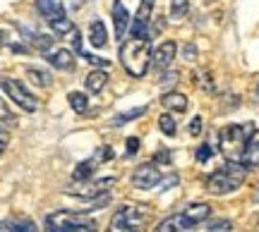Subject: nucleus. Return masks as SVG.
I'll return each mask as SVG.
<instances>
[{"mask_svg": "<svg viewBox=\"0 0 259 232\" xmlns=\"http://www.w3.org/2000/svg\"><path fill=\"white\" fill-rule=\"evenodd\" d=\"M247 170L250 167L240 163V160H228L223 167H219L216 172L209 175L206 180V189H209V194H231L235 189H240V185L245 182V177H247Z\"/></svg>", "mask_w": 259, "mask_h": 232, "instance_id": "nucleus-1", "label": "nucleus"}, {"mask_svg": "<svg viewBox=\"0 0 259 232\" xmlns=\"http://www.w3.org/2000/svg\"><path fill=\"white\" fill-rule=\"evenodd\" d=\"M151 46H149V38H130L127 43H122L120 46V63L122 67L127 70L130 77H139L147 75L149 65H151Z\"/></svg>", "mask_w": 259, "mask_h": 232, "instance_id": "nucleus-2", "label": "nucleus"}, {"mask_svg": "<svg viewBox=\"0 0 259 232\" xmlns=\"http://www.w3.org/2000/svg\"><path fill=\"white\" fill-rule=\"evenodd\" d=\"M209 215H211V206L209 204H192V206H187L185 211H180V213L170 215V218H166V220H161L154 232L192 230V227H197V225H202L204 220H209Z\"/></svg>", "mask_w": 259, "mask_h": 232, "instance_id": "nucleus-3", "label": "nucleus"}, {"mask_svg": "<svg viewBox=\"0 0 259 232\" xmlns=\"http://www.w3.org/2000/svg\"><path fill=\"white\" fill-rule=\"evenodd\" d=\"M252 125H228L219 132V146H221V153L228 160H240L242 163V151H245V144L252 137Z\"/></svg>", "mask_w": 259, "mask_h": 232, "instance_id": "nucleus-4", "label": "nucleus"}, {"mask_svg": "<svg viewBox=\"0 0 259 232\" xmlns=\"http://www.w3.org/2000/svg\"><path fill=\"white\" fill-rule=\"evenodd\" d=\"M48 232H96V223L77 211H56L46 218Z\"/></svg>", "mask_w": 259, "mask_h": 232, "instance_id": "nucleus-5", "label": "nucleus"}, {"mask_svg": "<svg viewBox=\"0 0 259 232\" xmlns=\"http://www.w3.org/2000/svg\"><path fill=\"white\" fill-rule=\"evenodd\" d=\"M144 220H147V208L144 206L125 204L113 213V220L106 232H139Z\"/></svg>", "mask_w": 259, "mask_h": 232, "instance_id": "nucleus-6", "label": "nucleus"}, {"mask_svg": "<svg viewBox=\"0 0 259 232\" xmlns=\"http://www.w3.org/2000/svg\"><path fill=\"white\" fill-rule=\"evenodd\" d=\"M0 89L8 93L10 101L17 103L24 112H36L38 110V98L34 96V93H29V89L19 82V79H10V77H5V79H0Z\"/></svg>", "mask_w": 259, "mask_h": 232, "instance_id": "nucleus-7", "label": "nucleus"}, {"mask_svg": "<svg viewBox=\"0 0 259 232\" xmlns=\"http://www.w3.org/2000/svg\"><path fill=\"white\" fill-rule=\"evenodd\" d=\"M161 182V170L156 163H142V165L132 172V187L135 189H151Z\"/></svg>", "mask_w": 259, "mask_h": 232, "instance_id": "nucleus-8", "label": "nucleus"}, {"mask_svg": "<svg viewBox=\"0 0 259 232\" xmlns=\"http://www.w3.org/2000/svg\"><path fill=\"white\" fill-rule=\"evenodd\" d=\"M115 182H118V177H101V180H94L92 185L87 182V187H84V189H67V194L79 196V199H84V201H89V199H96V196L106 194V192H108Z\"/></svg>", "mask_w": 259, "mask_h": 232, "instance_id": "nucleus-9", "label": "nucleus"}, {"mask_svg": "<svg viewBox=\"0 0 259 232\" xmlns=\"http://www.w3.org/2000/svg\"><path fill=\"white\" fill-rule=\"evenodd\" d=\"M36 8H38V12L44 15V19H46L48 24L60 22V19L67 17L63 0H36Z\"/></svg>", "mask_w": 259, "mask_h": 232, "instance_id": "nucleus-10", "label": "nucleus"}, {"mask_svg": "<svg viewBox=\"0 0 259 232\" xmlns=\"http://www.w3.org/2000/svg\"><path fill=\"white\" fill-rule=\"evenodd\" d=\"M130 24H132V19H130L127 8L122 5L120 0H115V3H113V27H115V38H118V41L125 38Z\"/></svg>", "mask_w": 259, "mask_h": 232, "instance_id": "nucleus-11", "label": "nucleus"}, {"mask_svg": "<svg viewBox=\"0 0 259 232\" xmlns=\"http://www.w3.org/2000/svg\"><path fill=\"white\" fill-rule=\"evenodd\" d=\"M44 57L56 70H72L74 67V55H72V50H67V48H56V50L51 48V50L44 53Z\"/></svg>", "mask_w": 259, "mask_h": 232, "instance_id": "nucleus-12", "label": "nucleus"}, {"mask_svg": "<svg viewBox=\"0 0 259 232\" xmlns=\"http://www.w3.org/2000/svg\"><path fill=\"white\" fill-rule=\"evenodd\" d=\"M176 60V43L173 41H163L161 46L151 53V63L158 67V70H166L170 67V63Z\"/></svg>", "mask_w": 259, "mask_h": 232, "instance_id": "nucleus-13", "label": "nucleus"}, {"mask_svg": "<svg viewBox=\"0 0 259 232\" xmlns=\"http://www.w3.org/2000/svg\"><path fill=\"white\" fill-rule=\"evenodd\" d=\"M242 163L247 167H259V130L252 132V137L245 144V151H242Z\"/></svg>", "mask_w": 259, "mask_h": 232, "instance_id": "nucleus-14", "label": "nucleus"}, {"mask_svg": "<svg viewBox=\"0 0 259 232\" xmlns=\"http://www.w3.org/2000/svg\"><path fill=\"white\" fill-rule=\"evenodd\" d=\"M161 103L166 105L170 112H185L187 110V96L180 91H168L161 96Z\"/></svg>", "mask_w": 259, "mask_h": 232, "instance_id": "nucleus-15", "label": "nucleus"}, {"mask_svg": "<svg viewBox=\"0 0 259 232\" xmlns=\"http://www.w3.org/2000/svg\"><path fill=\"white\" fill-rule=\"evenodd\" d=\"M89 43L94 48H103L108 43V31H106V24H103L101 19H94L92 24H89Z\"/></svg>", "mask_w": 259, "mask_h": 232, "instance_id": "nucleus-16", "label": "nucleus"}, {"mask_svg": "<svg viewBox=\"0 0 259 232\" xmlns=\"http://www.w3.org/2000/svg\"><path fill=\"white\" fill-rule=\"evenodd\" d=\"M106 82H108V72H103V70H94V72H89L87 79H84L87 91L89 93H101V89L106 86Z\"/></svg>", "mask_w": 259, "mask_h": 232, "instance_id": "nucleus-17", "label": "nucleus"}, {"mask_svg": "<svg viewBox=\"0 0 259 232\" xmlns=\"http://www.w3.org/2000/svg\"><path fill=\"white\" fill-rule=\"evenodd\" d=\"M27 79L34 84V86H38V89H46V86H51V84H53L51 72L41 70V67H27Z\"/></svg>", "mask_w": 259, "mask_h": 232, "instance_id": "nucleus-18", "label": "nucleus"}, {"mask_svg": "<svg viewBox=\"0 0 259 232\" xmlns=\"http://www.w3.org/2000/svg\"><path fill=\"white\" fill-rule=\"evenodd\" d=\"M67 103L72 105V110L77 115H87V110H89V96L82 91H70L67 93Z\"/></svg>", "mask_w": 259, "mask_h": 232, "instance_id": "nucleus-19", "label": "nucleus"}, {"mask_svg": "<svg viewBox=\"0 0 259 232\" xmlns=\"http://www.w3.org/2000/svg\"><path fill=\"white\" fill-rule=\"evenodd\" d=\"M99 165V163H96V160H84V163H79V165L74 167V172H72V180L74 182H87V180H89V177L94 175V167Z\"/></svg>", "mask_w": 259, "mask_h": 232, "instance_id": "nucleus-20", "label": "nucleus"}, {"mask_svg": "<svg viewBox=\"0 0 259 232\" xmlns=\"http://www.w3.org/2000/svg\"><path fill=\"white\" fill-rule=\"evenodd\" d=\"M147 112V105H139V108H132V110L122 112V115H118V118H113V125H122V122H132L137 120V118H142Z\"/></svg>", "mask_w": 259, "mask_h": 232, "instance_id": "nucleus-21", "label": "nucleus"}, {"mask_svg": "<svg viewBox=\"0 0 259 232\" xmlns=\"http://www.w3.org/2000/svg\"><path fill=\"white\" fill-rule=\"evenodd\" d=\"M194 82H197V86L199 89H204L206 93H213L216 91V86H213V79L209 72H194Z\"/></svg>", "mask_w": 259, "mask_h": 232, "instance_id": "nucleus-22", "label": "nucleus"}, {"mask_svg": "<svg viewBox=\"0 0 259 232\" xmlns=\"http://www.w3.org/2000/svg\"><path fill=\"white\" fill-rule=\"evenodd\" d=\"M158 127H161V132H163L166 137H176V120H173L168 112H163V115L158 118Z\"/></svg>", "mask_w": 259, "mask_h": 232, "instance_id": "nucleus-23", "label": "nucleus"}, {"mask_svg": "<svg viewBox=\"0 0 259 232\" xmlns=\"http://www.w3.org/2000/svg\"><path fill=\"white\" fill-rule=\"evenodd\" d=\"M187 10H190V0H170V17H185Z\"/></svg>", "mask_w": 259, "mask_h": 232, "instance_id": "nucleus-24", "label": "nucleus"}, {"mask_svg": "<svg viewBox=\"0 0 259 232\" xmlns=\"http://www.w3.org/2000/svg\"><path fill=\"white\" fill-rule=\"evenodd\" d=\"M0 125H10V127H12V125H17V118L10 112V108L5 105L3 98H0Z\"/></svg>", "mask_w": 259, "mask_h": 232, "instance_id": "nucleus-25", "label": "nucleus"}, {"mask_svg": "<svg viewBox=\"0 0 259 232\" xmlns=\"http://www.w3.org/2000/svg\"><path fill=\"white\" fill-rule=\"evenodd\" d=\"M194 158H197V163H209V160L213 158L211 146H209V144H202L199 149L194 151Z\"/></svg>", "mask_w": 259, "mask_h": 232, "instance_id": "nucleus-26", "label": "nucleus"}, {"mask_svg": "<svg viewBox=\"0 0 259 232\" xmlns=\"http://www.w3.org/2000/svg\"><path fill=\"white\" fill-rule=\"evenodd\" d=\"M79 55L87 60V63H92V65H96V67H111V60H106V57H99V55H92V53H79Z\"/></svg>", "mask_w": 259, "mask_h": 232, "instance_id": "nucleus-27", "label": "nucleus"}, {"mask_svg": "<svg viewBox=\"0 0 259 232\" xmlns=\"http://www.w3.org/2000/svg\"><path fill=\"white\" fill-rule=\"evenodd\" d=\"M178 79H180V77H178V72L168 70V72H163V75L158 77V84H161V86H173V84H176Z\"/></svg>", "mask_w": 259, "mask_h": 232, "instance_id": "nucleus-28", "label": "nucleus"}, {"mask_svg": "<svg viewBox=\"0 0 259 232\" xmlns=\"http://www.w3.org/2000/svg\"><path fill=\"white\" fill-rule=\"evenodd\" d=\"M94 160H96V163H106V160H113V149H111V146H101V149L96 151Z\"/></svg>", "mask_w": 259, "mask_h": 232, "instance_id": "nucleus-29", "label": "nucleus"}, {"mask_svg": "<svg viewBox=\"0 0 259 232\" xmlns=\"http://www.w3.org/2000/svg\"><path fill=\"white\" fill-rule=\"evenodd\" d=\"M125 149H127V151H125V156H127V158L135 156V153H137V149H139V139H137V137H130V139L125 141Z\"/></svg>", "mask_w": 259, "mask_h": 232, "instance_id": "nucleus-30", "label": "nucleus"}, {"mask_svg": "<svg viewBox=\"0 0 259 232\" xmlns=\"http://www.w3.org/2000/svg\"><path fill=\"white\" fill-rule=\"evenodd\" d=\"M170 160H173V156H170V151H168V149H161L156 156H154V163H156V165H158V163H161V165H168Z\"/></svg>", "mask_w": 259, "mask_h": 232, "instance_id": "nucleus-31", "label": "nucleus"}, {"mask_svg": "<svg viewBox=\"0 0 259 232\" xmlns=\"http://www.w3.org/2000/svg\"><path fill=\"white\" fill-rule=\"evenodd\" d=\"M178 182H180V177H178L176 172H170V175H168L166 180H161V182H158V187H161V189L166 192V189H170V187H176Z\"/></svg>", "mask_w": 259, "mask_h": 232, "instance_id": "nucleus-32", "label": "nucleus"}, {"mask_svg": "<svg viewBox=\"0 0 259 232\" xmlns=\"http://www.w3.org/2000/svg\"><path fill=\"white\" fill-rule=\"evenodd\" d=\"M187 132H190L192 137H199V134H202V118H199V115H197V118H192V122H190Z\"/></svg>", "mask_w": 259, "mask_h": 232, "instance_id": "nucleus-33", "label": "nucleus"}, {"mask_svg": "<svg viewBox=\"0 0 259 232\" xmlns=\"http://www.w3.org/2000/svg\"><path fill=\"white\" fill-rule=\"evenodd\" d=\"M209 230L211 232H228V230H233V223L231 220H219V223H213Z\"/></svg>", "mask_w": 259, "mask_h": 232, "instance_id": "nucleus-34", "label": "nucleus"}, {"mask_svg": "<svg viewBox=\"0 0 259 232\" xmlns=\"http://www.w3.org/2000/svg\"><path fill=\"white\" fill-rule=\"evenodd\" d=\"M183 57H185L187 63H192L194 57H197V46H194V43H187V46L183 48Z\"/></svg>", "mask_w": 259, "mask_h": 232, "instance_id": "nucleus-35", "label": "nucleus"}, {"mask_svg": "<svg viewBox=\"0 0 259 232\" xmlns=\"http://www.w3.org/2000/svg\"><path fill=\"white\" fill-rule=\"evenodd\" d=\"M8 144H10V134H8V130L0 125V153L8 149Z\"/></svg>", "mask_w": 259, "mask_h": 232, "instance_id": "nucleus-36", "label": "nucleus"}, {"mask_svg": "<svg viewBox=\"0 0 259 232\" xmlns=\"http://www.w3.org/2000/svg\"><path fill=\"white\" fill-rule=\"evenodd\" d=\"M252 199H254V201L259 204V187H257V192H254V196H252Z\"/></svg>", "mask_w": 259, "mask_h": 232, "instance_id": "nucleus-37", "label": "nucleus"}, {"mask_svg": "<svg viewBox=\"0 0 259 232\" xmlns=\"http://www.w3.org/2000/svg\"><path fill=\"white\" fill-rule=\"evenodd\" d=\"M254 98L259 101V84H257V89H254Z\"/></svg>", "mask_w": 259, "mask_h": 232, "instance_id": "nucleus-38", "label": "nucleus"}, {"mask_svg": "<svg viewBox=\"0 0 259 232\" xmlns=\"http://www.w3.org/2000/svg\"><path fill=\"white\" fill-rule=\"evenodd\" d=\"M204 3H213V0H204Z\"/></svg>", "mask_w": 259, "mask_h": 232, "instance_id": "nucleus-39", "label": "nucleus"}]
</instances>
